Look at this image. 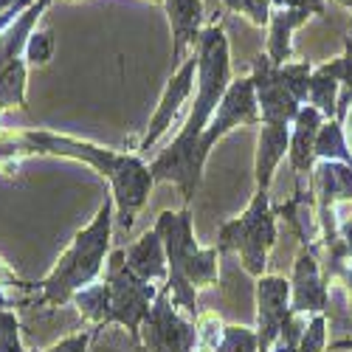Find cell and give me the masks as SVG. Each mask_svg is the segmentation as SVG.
Instances as JSON below:
<instances>
[{"label":"cell","instance_id":"obj_22","mask_svg":"<svg viewBox=\"0 0 352 352\" xmlns=\"http://www.w3.org/2000/svg\"><path fill=\"white\" fill-rule=\"evenodd\" d=\"M25 82H28V65L23 56H17L0 71V113L9 107L25 110Z\"/></svg>","mask_w":352,"mask_h":352},{"label":"cell","instance_id":"obj_25","mask_svg":"<svg viewBox=\"0 0 352 352\" xmlns=\"http://www.w3.org/2000/svg\"><path fill=\"white\" fill-rule=\"evenodd\" d=\"M51 56H54V34L51 32H34L32 37H28V43L23 48L25 65L43 68V65H48Z\"/></svg>","mask_w":352,"mask_h":352},{"label":"cell","instance_id":"obj_17","mask_svg":"<svg viewBox=\"0 0 352 352\" xmlns=\"http://www.w3.org/2000/svg\"><path fill=\"white\" fill-rule=\"evenodd\" d=\"M316 17L307 9H274L268 20V48L265 56L274 65H285L293 56V32Z\"/></svg>","mask_w":352,"mask_h":352},{"label":"cell","instance_id":"obj_19","mask_svg":"<svg viewBox=\"0 0 352 352\" xmlns=\"http://www.w3.org/2000/svg\"><path fill=\"white\" fill-rule=\"evenodd\" d=\"M51 0H37V3L28 6L3 34H0V71H3L12 60H17V56H23V48L28 43V37L34 34V25L40 20V14L48 9Z\"/></svg>","mask_w":352,"mask_h":352},{"label":"cell","instance_id":"obj_23","mask_svg":"<svg viewBox=\"0 0 352 352\" xmlns=\"http://www.w3.org/2000/svg\"><path fill=\"white\" fill-rule=\"evenodd\" d=\"M333 79L341 82V94H338V113L336 119H344V113L349 110L352 104V32L344 37V54L333 63H324L321 65Z\"/></svg>","mask_w":352,"mask_h":352},{"label":"cell","instance_id":"obj_3","mask_svg":"<svg viewBox=\"0 0 352 352\" xmlns=\"http://www.w3.org/2000/svg\"><path fill=\"white\" fill-rule=\"evenodd\" d=\"M158 290L161 287L138 279L127 268L124 248H116L107 256L104 279L87 285L79 293H74L71 305L82 313L85 321H91L96 333L102 327H107V324H122L133 336V341L141 344L144 318L150 316Z\"/></svg>","mask_w":352,"mask_h":352},{"label":"cell","instance_id":"obj_8","mask_svg":"<svg viewBox=\"0 0 352 352\" xmlns=\"http://www.w3.org/2000/svg\"><path fill=\"white\" fill-rule=\"evenodd\" d=\"M251 82L259 104V124H293L305 102L290 91L282 76V68L274 65L265 54L251 60Z\"/></svg>","mask_w":352,"mask_h":352},{"label":"cell","instance_id":"obj_6","mask_svg":"<svg viewBox=\"0 0 352 352\" xmlns=\"http://www.w3.org/2000/svg\"><path fill=\"white\" fill-rule=\"evenodd\" d=\"M276 237H279V228H276V212L271 206V192L256 189L248 209L240 217L226 220L217 228L214 248H217V254L237 251L245 274L259 279V276H265L268 254L276 245Z\"/></svg>","mask_w":352,"mask_h":352},{"label":"cell","instance_id":"obj_27","mask_svg":"<svg viewBox=\"0 0 352 352\" xmlns=\"http://www.w3.org/2000/svg\"><path fill=\"white\" fill-rule=\"evenodd\" d=\"M96 336V330H85V333H74V336H65L63 341L51 344L45 352H87L91 346V338Z\"/></svg>","mask_w":352,"mask_h":352},{"label":"cell","instance_id":"obj_30","mask_svg":"<svg viewBox=\"0 0 352 352\" xmlns=\"http://www.w3.org/2000/svg\"><path fill=\"white\" fill-rule=\"evenodd\" d=\"M338 122H341V127H344L346 144H349V150H352V104H349V110L344 113V119H338Z\"/></svg>","mask_w":352,"mask_h":352},{"label":"cell","instance_id":"obj_31","mask_svg":"<svg viewBox=\"0 0 352 352\" xmlns=\"http://www.w3.org/2000/svg\"><path fill=\"white\" fill-rule=\"evenodd\" d=\"M344 349H352V336H349V338L330 341V346H327V352H344Z\"/></svg>","mask_w":352,"mask_h":352},{"label":"cell","instance_id":"obj_16","mask_svg":"<svg viewBox=\"0 0 352 352\" xmlns=\"http://www.w3.org/2000/svg\"><path fill=\"white\" fill-rule=\"evenodd\" d=\"M290 150V124H262L256 135V158H254V178L256 189L271 192L274 172Z\"/></svg>","mask_w":352,"mask_h":352},{"label":"cell","instance_id":"obj_10","mask_svg":"<svg viewBox=\"0 0 352 352\" xmlns=\"http://www.w3.org/2000/svg\"><path fill=\"white\" fill-rule=\"evenodd\" d=\"M195 79H197V48L186 56V60L175 68V74L169 76L166 87H164V94H161V102L153 113V119H150V127H146L141 144H138V155L144 158L146 153L153 150V146L158 144V138L172 127V122L178 119V113L184 107V102L192 96L195 91Z\"/></svg>","mask_w":352,"mask_h":352},{"label":"cell","instance_id":"obj_29","mask_svg":"<svg viewBox=\"0 0 352 352\" xmlns=\"http://www.w3.org/2000/svg\"><path fill=\"white\" fill-rule=\"evenodd\" d=\"M0 287H17V290H37V282H25L20 276H14L3 262H0Z\"/></svg>","mask_w":352,"mask_h":352},{"label":"cell","instance_id":"obj_20","mask_svg":"<svg viewBox=\"0 0 352 352\" xmlns=\"http://www.w3.org/2000/svg\"><path fill=\"white\" fill-rule=\"evenodd\" d=\"M338 94H341V82L333 79L324 68H313V76H310V94H307V104H313L324 119H336L338 113Z\"/></svg>","mask_w":352,"mask_h":352},{"label":"cell","instance_id":"obj_18","mask_svg":"<svg viewBox=\"0 0 352 352\" xmlns=\"http://www.w3.org/2000/svg\"><path fill=\"white\" fill-rule=\"evenodd\" d=\"M327 259H324V276L327 282H341L346 299H349V310H352V214L338 226V234L330 240L321 243Z\"/></svg>","mask_w":352,"mask_h":352},{"label":"cell","instance_id":"obj_1","mask_svg":"<svg viewBox=\"0 0 352 352\" xmlns=\"http://www.w3.org/2000/svg\"><path fill=\"white\" fill-rule=\"evenodd\" d=\"M231 85V54L223 25L212 23L200 32L197 40V94L189 119L178 130L175 141L150 164V172L155 184L172 181L178 184L184 195V206L192 209V197L203 181V164L200 161V138L206 133L212 116L217 113V104L223 102Z\"/></svg>","mask_w":352,"mask_h":352},{"label":"cell","instance_id":"obj_26","mask_svg":"<svg viewBox=\"0 0 352 352\" xmlns=\"http://www.w3.org/2000/svg\"><path fill=\"white\" fill-rule=\"evenodd\" d=\"M223 3L231 9L243 14L245 20H251L254 25H268L271 20V12H274V0H223Z\"/></svg>","mask_w":352,"mask_h":352},{"label":"cell","instance_id":"obj_12","mask_svg":"<svg viewBox=\"0 0 352 352\" xmlns=\"http://www.w3.org/2000/svg\"><path fill=\"white\" fill-rule=\"evenodd\" d=\"M321 271L318 254L310 248H299L290 276V313L293 316H316L327 313L330 307V287Z\"/></svg>","mask_w":352,"mask_h":352},{"label":"cell","instance_id":"obj_24","mask_svg":"<svg viewBox=\"0 0 352 352\" xmlns=\"http://www.w3.org/2000/svg\"><path fill=\"white\" fill-rule=\"evenodd\" d=\"M214 352H259L256 330L240 327V324H226Z\"/></svg>","mask_w":352,"mask_h":352},{"label":"cell","instance_id":"obj_33","mask_svg":"<svg viewBox=\"0 0 352 352\" xmlns=\"http://www.w3.org/2000/svg\"><path fill=\"white\" fill-rule=\"evenodd\" d=\"M338 3H341L344 9H352V0H338Z\"/></svg>","mask_w":352,"mask_h":352},{"label":"cell","instance_id":"obj_5","mask_svg":"<svg viewBox=\"0 0 352 352\" xmlns=\"http://www.w3.org/2000/svg\"><path fill=\"white\" fill-rule=\"evenodd\" d=\"M166 248V262H169V293L172 302L178 305L186 316L197 318V287H209L217 282L220 268H217V248H203L195 240V226H192V209L181 212H161L155 226H153Z\"/></svg>","mask_w":352,"mask_h":352},{"label":"cell","instance_id":"obj_15","mask_svg":"<svg viewBox=\"0 0 352 352\" xmlns=\"http://www.w3.org/2000/svg\"><path fill=\"white\" fill-rule=\"evenodd\" d=\"M124 256H127V268L155 287H164L169 282V262H166V248H164V240L155 228L144 231L141 237L124 248Z\"/></svg>","mask_w":352,"mask_h":352},{"label":"cell","instance_id":"obj_7","mask_svg":"<svg viewBox=\"0 0 352 352\" xmlns=\"http://www.w3.org/2000/svg\"><path fill=\"white\" fill-rule=\"evenodd\" d=\"M200 330L197 318L186 316L172 302V293L164 285L155 296L150 316L144 318L141 344L146 352H197Z\"/></svg>","mask_w":352,"mask_h":352},{"label":"cell","instance_id":"obj_2","mask_svg":"<svg viewBox=\"0 0 352 352\" xmlns=\"http://www.w3.org/2000/svg\"><path fill=\"white\" fill-rule=\"evenodd\" d=\"M20 155H60L74 158L94 166L110 184L113 206H116V226L122 231L133 228L135 214L146 206L155 178L138 153H116L107 146L79 141L71 135H56L48 130H25V133H3L0 135V164H12Z\"/></svg>","mask_w":352,"mask_h":352},{"label":"cell","instance_id":"obj_32","mask_svg":"<svg viewBox=\"0 0 352 352\" xmlns=\"http://www.w3.org/2000/svg\"><path fill=\"white\" fill-rule=\"evenodd\" d=\"M17 3V0H0V12H6V9H12Z\"/></svg>","mask_w":352,"mask_h":352},{"label":"cell","instance_id":"obj_21","mask_svg":"<svg viewBox=\"0 0 352 352\" xmlns=\"http://www.w3.org/2000/svg\"><path fill=\"white\" fill-rule=\"evenodd\" d=\"M313 153H316V161H341V164L352 166V150H349L344 127H341L338 119H330V122L321 124Z\"/></svg>","mask_w":352,"mask_h":352},{"label":"cell","instance_id":"obj_4","mask_svg":"<svg viewBox=\"0 0 352 352\" xmlns=\"http://www.w3.org/2000/svg\"><path fill=\"white\" fill-rule=\"evenodd\" d=\"M113 209H116L113 195H104L96 217L74 237L68 251L56 259L54 271L43 282H37L40 299H34V305H51V307L71 305L74 293L99 282L110 256V234H113V217H116Z\"/></svg>","mask_w":352,"mask_h":352},{"label":"cell","instance_id":"obj_14","mask_svg":"<svg viewBox=\"0 0 352 352\" xmlns=\"http://www.w3.org/2000/svg\"><path fill=\"white\" fill-rule=\"evenodd\" d=\"M164 9L172 25V65H181L189 51L197 48L203 32V0H164Z\"/></svg>","mask_w":352,"mask_h":352},{"label":"cell","instance_id":"obj_9","mask_svg":"<svg viewBox=\"0 0 352 352\" xmlns=\"http://www.w3.org/2000/svg\"><path fill=\"white\" fill-rule=\"evenodd\" d=\"M245 124H259V104H256L251 76L231 79L223 102L217 104V113L212 116L206 133H203V138H200V161L206 164L209 153L214 150V144L223 141L231 130L245 127Z\"/></svg>","mask_w":352,"mask_h":352},{"label":"cell","instance_id":"obj_13","mask_svg":"<svg viewBox=\"0 0 352 352\" xmlns=\"http://www.w3.org/2000/svg\"><path fill=\"white\" fill-rule=\"evenodd\" d=\"M327 119L321 116L313 104H305L296 116V122L290 124V150H287V161L293 169V178L296 186L293 189H307L313 186V166H316V135Z\"/></svg>","mask_w":352,"mask_h":352},{"label":"cell","instance_id":"obj_28","mask_svg":"<svg viewBox=\"0 0 352 352\" xmlns=\"http://www.w3.org/2000/svg\"><path fill=\"white\" fill-rule=\"evenodd\" d=\"M274 9H307L318 17V14H324L327 0H274Z\"/></svg>","mask_w":352,"mask_h":352},{"label":"cell","instance_id":"obj_11","mask_svg":"<svg viewBox=\"0 0 352 352\" xmlns=\"http://www.w3.org/2000/svg\"><path fill=\"white\" fill-rule=\"evenodd\" d=\"M290 279L265 274L256 279V341L259 352H271L290 318Z\"/></svg>","mask_w":352,"mask_h":352}]
</instances>
